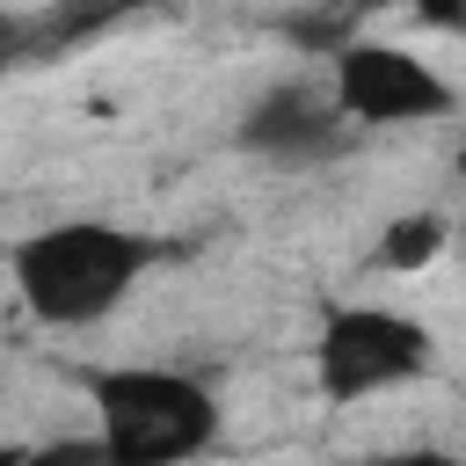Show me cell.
I'll return each mask as SVG.
<instances>
[{
    "instance_id": "cell-7",
    "label": "cell",
    "mask_w": 466,
    "mask_h": 466,
    "mask_svg": "<svg viewBox=\"0 0 466 466\" xmlns=\"http://www.w3.org/2000/svg\"><path fill=\"white\" fill-rule=\"evenodd\" d=\"M415 15L444 36H466V0H415Z\"/></svg>"
},
{
    "instance_id": "cell-4",
    "label": "cell",
    "mask_w": 466,
    "mask_h": 466,
    "mask_svg": "<svg viewBox=\"0 0 466 466\" xmlns=\"http://www.w3.org/2000/svg\"><path fill=\"white\" fill-rule=\"evenodd\" d=\"M335 102L350 124H371V131H393V124H430L451 109V80L400 51V44H371V36H350L335 44Z\"/></svg>"
},
{
    "instance_id": "cell-3",
    "label": "cell",
    "mask_w": 466,
    "mask_h": 466,
    "mask_svg": "<svg viewBox=\"0 0 466 466\" xmlns=\"http://www.w3.org/2000/svg\"><path fill=\"white\" fill-rule=\"evenodd\" d=\"M430 364H437V335L393 306H335L313 335V379L335 408L393 393V386L422 379Z\"/></svg>"
},
{
    "instance_id": "cell-2",
    "label": "cell",
    "mask_w": 466,
    "mask_h": 466,
    "mask_svg": "<svg viewBox=\"0 0 466 466\" xmlns=\"http://www.w3.org/2000/svg\"><path fill=\"white\" fill-rule=\"evenodd\" d=\"M95 444L116 466H167L218 444V393L175 364H102L87 371Z\"/></svg>"
},
{
    "instance_id": "cell-5",
    "label": "cell",
    "mask_w": 466,
    "mask_h": 466,
    "mask_svg": "<svg viewBox=\"0 0 466 466\" xmlns=\"http://www.w3.org/2000/svg\"><path fill=\"white\" fill-rule=\"evenodd\" d=\"M233 146L255 153V160H277V167H320L350 146V116L335 102V87H306V80H277L262 87L240 124H233Z\"/></svg>"
},
{
    "instance_id": "cell-8",
    "label": "cell",
    "mask_w": 466,
    "mask_h": 466,
    "mask_svg": "<svg viewBox=\"0 0 466 466\" xmlns=\"http://www.w3.org/2000/svg\"><path fill=\"white\" fill-rule=\"evenodd\" d=\"M22 51H29V22L0 15V58H22Z\"/></svg>"
},
{
    "instance_id": "cell-1",
    "label": "cell",
    "mask_w": 466,
    "mask_h": 466,
    "mask_svg": "<svg viewBox=\"0 0 466 466\" xmlns=\"http://www.w3.org/2000/svg\"><path fill=\"white\" fill-rule=\"evenodd\" d=\"M153 262H160V240L131 233V226H109V218H58V226L15 240V255H7L15 291L44 328L109 320Z\"/></svg>"
},
{
    "instance_id": "cell-6",
    "label": "cell",
    "mask_w": 466,
    "mask_h": 466,
    "mask_svg": "<svg viewBox=\"0 0 466 466\" xmlns=\"http://www.w3.org/2000/svg\"><path fill=\"white\" fill-rule=\"evenodd\" d=\"M437 248H444V218H437V211H415V218H393V226H386L379 262H386V269H422Z\"/></svg>"
}]
</instances>
